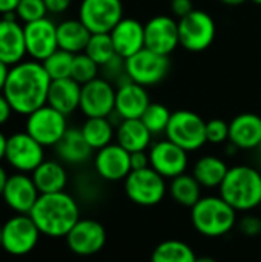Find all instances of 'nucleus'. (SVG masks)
Returning <instances> with one entry per match:
<instances>
[{"instance_id":"obj_3","label":"nucleus","mask_w":261,"mask_h":262,"mask_svg":"<svg viewBox=\"0 0 261 262\" xmlns=\"http://www.w3.org/2000/svg\"><path fill=\"white\" fill-rule=\"evenodd\" d=\"M218 192L237 212L248 213L261 206V173L246 164L229 167Z\"/></svg>"},{"instance_id":"obj_40","label":"nucleus","mask_w":261,"mask_h":262,"mask_svg":"<svg viewBox=\"0 0 261 262\" xmlns=\"http://www.w3.org/2000/svg\"><path fill=\"white\" fill-rule=\"evenodd\" d=\"M171 11L175 17L183 18L185 15L194 11L192 0H171Z\"/></svg>"},{"instance_id":"obj_33","label":"nucleus","mask_w":261,"mask_h":262,"mask_svg":"<svg viewBox=\"0 0 261 262\" xmlns=\"http://www.w3.org/2000/svg\"><path fill=\"white\" fill-rule=\"evenodd\" d=\"M85 54L89 55L100 68L106 64L109 60H112L117 55V52L111 34H92L85 49Z\"/></svg>"},{"instance_id":"obj_30","label":"nucleus","mask_w":261,"mask_h":262,"mask_svg":"<svg viewBox=\"0 0 261 262\" xmlns=\"http://www.w3.org/2000/svg\"><path fill=\"white\" fill-rule=\"evenodd\" d=\"M202 186L194 178L192 173H182L171 180L168 186V193L182 207L192 209L202 198Z\"/></svg>"},{"instance_id":"obj_1","label":"nucleus","mask_w":261,"mask_h":262,"mask_svg":"<svg viewBox=\"0 0 261 262\" xmlns=\"http://www.w3.org/2000/svg\"><path fill=\"white\" fill-rule=\"evenodd\" d=\"M51 81L40 61H20L9 68L2 94L15 114L28 117L48 103Z\"/></svg>"},{"instance_id":"obj_21","label":"nucleus","mask_w":261,"mask_h":262,"mask_svg":"<svg viewBox=\"0 0 261 262\" xmlns=\"http://www.w3.org/2000/svg\"><path fill=\"white\" fill-rule=\"evenodd\" d=\"M149 104L151 100L145 86L137 84L131 80L117 86L114 114L120 120L142 118V115L145 114Z\"/></svg>"},{"instance_id":"obj_2","label":"nucleus","mask_w":261,"mask_h":262,"mask_svg":"<svg viewBox=\"0 0 261 262\" xmlns=\"http://www.w3.org/2000/svg\"><path fill=\"white\" fill-rule=\"evenodd\" d=\"M29 216L40 233L49 238H65L80 220V206L68 192L40 195Z\"/></svg>"},{"instance_id":"obj_28","label":"nucleus","mask_w":261,"mask_h":262,"mask_svg":"<svg viewBox=\"0 0 261 262\" xmlns=\"http://www.w3.org/2000/svg\"><path fill=\"white\" fill-rule=\"evenodd\" d=\"M92 32L80 21V18L63 20L57 25V43L58 49L71 54L85 52Z\"/></svg>"},{"instance_id":"obj_34","label":"nucleus","mask_w":261,"mask_h":262,"mask_svg":"<svg viewBox=\"0 0 261 262\" xmlns=\"http://www.w3.org/2000/svg\"><path fill=\"white\" fill-rule=\"evenodd\" d=\"M72 61H74V54L66 52L63 49H57L48 58H45L42 64L51 80H60V78L71 77Z\"/></svg>"},{"instance_id":"obj_32","label":"nucleus","mask_w":261,"mask_h":262,"mask_svg":"<svg viewBox=\"0 0 261 262\" xmlns=\"http://www.w3.org/2000/svg\"><path fill=\"white\" fill-rule=\"evenodd\" d=\"M194 249L182 239H165L151 253V262H195Z\"/></svg>"},{"instance_id":"obj_27","label":"nucleus","mask_w":261,"mask_h":262,"mask_svg":"<svg viewBox=\"0 0 261 262\" xmlns=\"http://www.w3.org/2000/svg\"><path fill=\"white\" fill-rule=\"evenodd\" d=\"M31 177L40 195L63 192L68 186V172L65 166L55 160H45Z\"/></svg>"},{"instance_id":"obj_29","label":"nucleus","mask_w":261,"mask_h":262,"mask_svg":"<svg viewBox=\"0 0 261 262\" xmlns=\"http://www.w3.org/2000/svg\"><path fill=\"white\" fill-rule=\"evenodd\" d=\"M228 170L229 167L222 158L215 155H205L195 161L192 175L203 189H218Z\"/></svg>"},{"instance_id":"obj_45","label":"nucleus","mask_w":261,"mask_h":262,"mask_svg":"<svg viewBox=\"0 0 261 262\" xmlns=\"http://www.w3.org/2000/svg\"><path fill=\"white\" fill-rule=\"evenodd\" d=\"M8 72H9V66L5 64V63L0 60V92H2L3 88H5V83H6V78H8Z\"/></svg>"},{"instance_id":"obj_26","label":"nucleus","mask_w":261,"mask_h":262,"mask_svg":"<svg viewBox=\"0 0 261 262\" xmlns=\"http://www.w3.org/2000/svg\"><path fill=\"white\" fill-rule=\"evenodd\" d=\"M115 138L123 149H126L129 154H134V152L148 150V147H151L152 134L140 118H134V120H122L118 123V127L115 130Z\"/></svg>"},{"instance_id":"obj_39","label":"nucleus","mask_w":261,"mask_h":262,"mask_svg":"<svg viewBox=\"0 0 261 262\" xmlns=\"http://www.w3.org/2000/svg\"><path fill=\"white\" fill-rule=\"evenodd\" d=\"M238 230L249 238H255L261 233V218L257 215H245L237 223Z\"/></svg>"},{"instance_id":"obj_46","label":"nucleus","mask_w":261,"mask_h":262,"mask_svg":"<svg viewBox=\"0 0 261 262\" xmlns=\"http://www.w3.org/2000/svg\"><path fill=\"white\" fill-rule=\"evenodd\" d=\"M8 177H9V175L6 173L5 167H3V166H0V198H2V195H3V190H5V186H6Z\"/></svg>"},{"instance_id":"obj_18","label":"nucleus","mask_w":261,"mask_h":262,"mask_svg":"<svg viewBox=\"0 0 261 262\" xmlns=\"http://www.w3.org/2000/svg\"><path fill=\"white\" fill-rule=\"evenodd\" d=\"M94 169L97 175L109 183L125 181L132 172L131 154L118 143H111L106 147L97 150L94 157Z\"/></svg>"},{"instance_id":"obj_19","label":"nucleus","mask_w":261,"mask_h":262,"mask_svg":"<svg viewBox=\"0 0 261 262\" xmlns=\"http://www.w3.org/2000/svg\"><path fill=\"white\" fill-rule=\"evenodd\" d=\"M38 196L40 192L35 187L32 177L17 172L8 177L2 200L12 212L18 215H29Z\"/></svg>"},{"instance_id":"obj_9","label":"nucleus","mask_w":261,"mask_h":262,"mask_svg":"<svg viewBox=\"0 0 261 262\" xmlns=\"http://www.w3.org/2000/svg\"><path fill=\"white\" fill-rule=\"evenodd\" d=\"M126 74L131 81L145 88L160 83L169 72V57L143 48L125 60Z\"/></svg>"},{"instance_id":"obj_4","label":"nucleus","mask_w":261,"mask_h":262,"mask_svg":"<svg viewBox=\"0 0 261 262\" xmlns=\"http://www.w3.org/2000/svg\"><path fill=\"white\" fill-rule=\"evenodd\" d=\"M237 213L220 195H209L202 196L191 209V223L202 236L222 238L237 226Z\"/></svg>"},{"instance_id":"obj_52","label":"nucleus","mask_w":261,"mask_h":262,"mask_svg":"<svg viewBox=\"0 0 261 262\" xmlns=\"http://www.w3.org/2000/svg\"><path fill=\"white\" fill-rule=\"evenodd\" d=\"M257 149H258V152H260V155H261V143H260V146H258Z\"/></svg>"},{"instance_id":"obj_31","label":"nucleus","mask_w":261,"mask_h":262,"mask_svg":"<svg viewBox=\"0 0 261 262\" xmlns=\"http://www.w3.org/2000/svg\"><path fill=\"white\" fill-rule=\"evenodd\" d=\"M80 129L92 150H100L102 147H106L112 143V138L115 137V129L109 117L88 118Z\"/></svg>"},{"instance_id":"obj_37","label":"nucleus","mask_w":261,"mask_h":262,"mask_svg":"<svg viewBox=\"0 0 261 262\" xmlns=\"http://www.w3.org/2000/svg\"><path fill=\"white\" fill-rule=\"evenodd\" d=\"M15 15L20 21L31 23L40 18H45L48 14L46 5L43 0H20L17 8H15Z\"/></svg>"},{"instance_id":"obj_25","label":"nucleus","mask_w":261,"mask_h":262,"mask_svg":"<svg viewBox=\"0 0 261 262\" xmlns=\"http://www.w3.org/2000/svg\"><path fill=\"white\" fill-rule=\"evenodd\" d=\"M57 157L66 164H83L92 155V147L85 140L82 129L68 127L60 141L54 146Z\"/></svg>"},{"instance_id":"obj_22","label":"nucleus","mask_w":261,"mask_h":262,"mask_svg":"<svg viewBox=\"0 0 261 262\" xmlns=\"http://www.w3.org/2000/svg\"><path fill=\"white\" fill-rule=\"evenodd\" d=\"M109 34L117 55L125 60L145 48V25L135 18L123 17Z\"/></svg>"},{"instance_id":"obj_7","label":"nucleus","mask_w":261,"mask_h":262,"mask_svg":"<svg viewBox=\"0 0 261 262\" xmlns=\"http://www.w3.org/2000/svg\"><path fill=\"white\" fill-rule=\"evenodd\" d=\"M40 235L29 215L17 213L2 226V249L12 256H25L35 249Z\"/></svg>"},{"instance_id":"obj_47","label":"nucleus","mask_w":261,"mask_h":262,"mask_svg":"<svg viewBox=\"0 0 261 262\" xmlns=\"http://www.w3.org/2000/svg\"><path fill=\"white\" fill-rule=\"evenodd\" d=\"M6 143H8V137H5V134L0 130V161L5 160V152H6Z\"/></svg>"},{"instance_id":"obj_51","label":"nucleus","mask_w":261,"mask_h":262,"mask_svg":"<svg viewBox=\"0 0 261 262\" xmlns=\"http://www.w3.org/2000/svg\"><path fill=\"white\" fill-rule=\"evenodd\" d=\"M251 2H254L255 5H261V0H251Z\"/></svg>"},{"instance_id":"obj_41","label":"nucleus","mask_w":261,"mask_h":262,"mask_svg":"<svg viewBox=\"0 0 261 262\" xmlns=\"http://www.w3.org/2000/svg\"><path fill=\"white\" fill-rule=\"evenodd\" d=\"M131 167H132V170H140V169L151 167L149 166V154L146 150L131 154Z\"/></svg>"},{"instance_id":"obj_49","label":"nucleus","mask_w":261,"mask_h":262,"mask_svg":"<svg viewBox=\"0 0 261 262\" xmlns=\"http://www.w3.org/2000/svg\"><path fill=\"white\" fill-rule=\"evenodd\" d=\"M195 262H218L217 259H214V258H211V256H200V258H197V261Z\"/></svg>"},{"instance_id":"obj_36","label":"nucleus","mask_w":261,"mask_h":262,"mask_svg":"<svg viewBox=\"0 0 261 262\" xmlns=\"http://www.w3.org/2000/svg\"><path fill=\"white\" fill-rule=\"evenodd\" d=\"M100 66L85 52L75 54L74 61H72V71H71V78L75 80L78 84H86L98 77Z\"/></svg>"},{"instance_id":"obj_14","label":"nucleus","mask_w":261,"mask_h":262,"mask_svg":"<svg viewBox=\"0 0 261 262\" xmlns=\"http://www.w3.org/2000/svg\"><path fill=\"white\" fill-rule=\"evenodd\" d=\"M115 92L117 89L111 81L103 77L82 86L80 111L88 117H111L115 111Z\"/></svg>"},{"instance_id":"obj_16","label":"nucleus","mask_w":261,"mask_h":262,"mask_svg":"<svg viewBox=\"0 0 261 262\" xmlns=\"http://www.w3.org/2000/svg\"><path fill=\"white\" fill-rule=\"evenodd\" d=\"M25 45L26 55H29L35 61H43L52 52L58 49L57 43V25L48 17L25 23Z\"/></svg>"},{"instance_id":"obj_12","label":"nucleus","mask_w":261,"mask_h":262,"mask_svg":"<svg viewBox=\"0 0 261 262\" xmlns=\"http://www.w3.org/2000/svg\"><path fill=\"white\" fill-rule=\"evenodd\" d=\"M80 21L92 34H109L123 18L122 0H82Z\"/></svg>"},{"instance_id":"obj_23","label":"nucleus","mask_w":261,"mask_h":262,"mask_svg":"<svg viewBox=\"0 0 261 262\" xmlns=\"http://www.w3.org/2000/svg\"><path fill=\"white\" fill-rule=\"evenodd\" d=\"M229 143L237 149H257L261 143V117L257 114H240L229 123Z\"/></svg>"},{"instance_id":"obj_48","label":"nucleus","mask_w":261,"mask_h":262,"mask_svg":"<svg viewBox=\"0 0 261 262\" xmlns=\"http://www.w3.org/2000/svg\"><path fill=\"white\" fill-rule=\"evenodd\" d=\"M223 5H228V6H240L243 3H246L248 0H220Z\"/></svg>"},{"instance_id":"obj_15","label":"nucleus","mask_w":261,"mask_h":262,"mask_svg":"<svg viewBox=\"0 0 261 262\" xmlns=\"http://www.w3.org/2000/svg\"><path fill=\"white\" fill-rule=\"evenodd\" d=\"M148 154L149 166L165 180H172L185 173L189 164L188 152L168 138L154 143Z\"/></svg>"},{"instance_id":"obj_50","label":"nucleus","mask_w":261,"mask_h":262,"mask_svg":"<svg viewBox=\"0 0 261 262\" xmlns=\"http://www.w3.org/2000/svg\"><path fill=\"white\" fill-rule=\"evenodd\" d=\"M2 226L3 224H0V249H2Z\"/></svg>"},{"instance_id":"obj_44","label":"nucleus","mask_w":261,"mask_h":262,"mask_svg":"<svg viewBox=\"0 0 261 262\" xmlns=\"http://www.w3.org/2000/svg\"><path fill=\"white\" fill-rule=\"evenodd\" d=\"M20 0H0V14L5 15L8 12H14Z\"/></svg>"},{"instance_id":"obj_8","label":"nucleus","mask_w":261,"mask_h":262,"mask_svg":"<svg viewBox=\"0 0 261 262\" xmlns=\"http://www.w3.org/2000/svg\"><path fill=\"white\" fill-rule=\"evenodd\" d=\"M215 21L202 9H194L178 20L180 45L189 52H202L208 49L215 38Z\"/></svg>"},{"instance_id":"obj_38","label":"nucleus","mask_w":261,"mask_h":262,"mask_svg":"<svg viewBox=\"0 0 261 262\" xmlns=\"http://www.w3.org/2000/svg\"><path fill=\"white\" fill-rule=\"evenodd\" d=\"M206 140L212 144H223L229 141V123L220 118L206 121Z\"/></svg>"},{"instance_id":"obj_42","label":"nucleus","mask_w":261,"mask_h":262,"mask_svg":"<svg viewBox=\"0 0 261 262\" xmlns=\"http://www.w3.org/2000/svg\"><path fill=\"white\" fill-rule=\"evenodd\" d=\"M46 5L48 12L51 14H63L65 11H68V8L71 6L72 0H43Z\"/></svg>"},{"instance_id":"obj_20","label":"nucleus","mask_w":261,"mask_h":262,"mask_svg":"<svg viewBox=\"0 0 261 262\" xmlns=\"http://www.w3.org/2000/svg\"><path fill=\"white\" fill-rule=\"evenodd\" d=\"M26 55L25 31L15 12H8L0 18V60L9 68L23 61Z\"/></svg>"},{"instance_id":"obj_13","label":"nucleus","mask_w":261,"mask_h":262,"mask_svg":"<svg viewBox=\"0 0 261 262\" xmlns=\"http://www.w3.org/2000/svg\"><path fill=\"white\" fill-rule=\"evenodd\" d=\"M68 249L78 256H92L103 250L108 235L102 223L91 218H80L65 236Z\"/></svg>"},{"instance_id":"obj_10","label":"nucleus","mask_w":261,"mask_h":262,"mask_svg":"<svg viewBox=\"0 0 261 262\" xmlns=\"http://www.w3.org/2000/svg\"><path fill=\"white\" fill-rule=\"evenodd\" d=\"M25 130L43 147H54L68 130L66 115L45 104L26 117Z\"/></svg>"},{"instance_id":"obj_24","label":"nucleus","mask_w":261,"mask_h":262,"mask_svg":"<svg viewBox=\"0 0 261 262\" xmlns=\"http://www.w3.org/2000/svg\"><path fill=\"white\" fill-rule=\"evenodd\" d=\"M80 97H82V84H78L71 77L52 80L48 92V103L55 111L63 115H71L74 111L80 109Z\"/></svg>"},{"instance_id":"obj_17","label":"nucleus","mask_w":261,"mask_h":262,"mask_svg":"<svg viewBox=\"0 0 261 262\" xmlns=\"http://www.w3.org/2000/svg\"><path fill=\"white\" fill-rule=\"evenodd\" d=\"M178 45V21L172 17L155 15L145 25V48L169 57Z\"/></svg>"},{"instance_id":"obj_6","label":"nucleus","mask_w":261,"mask_h":262,"mask_svg":"<svg viewBox=\"0 0 261 262\" xmlns=\"http://www.w3.org/2000/svg\"><path fill=\"white\" fill-rule=\"evenodd\" d=\"M165 135L169 141L175 143L188 154L195 152L208 143L206 121L192 111H175L171 115Z\"/></svg>"},{"instance_id":"obj_11","label":"nucleus","mask_w":261,"mask_h":262,"mask_svg":"<svg viewBox=\"0 0 261 262\" xmlns=\"http://www.w3.org/2000/svg\"><path fill=\"white\" fill-rule=\"evenodd\" d=\"M5 160L14 170L32 173L45 161V147L26 130L15 132L8 137Z\"/></svg>"},{"instance_id":"obj_35","label":"nucleus","mask_w":261,"mask_h":262,"mask_svg":"<svg viewBox=\"0 0 261 262\" xmlns=\"http://www.w3.org/2000/svg\"><path fill=\"white\" fill-rule=\"evenodd\" d=\"M171 115H172V112L165 104L151 103L140 120L143 121V124L149 129V132L152 135H157V134H165L166 132Z\"/></svg>"},{"instance_id":"obj_43","label":"nucleus","mask_w":261,"mask_h":262,"mask_svg":"<svg viewBox=\"0 0 261 262\" xmlns=\"http://www.w3.org/2000/svg\"><path fill=\"white\" fill-rule=\"evenodd\" d=\"M12 107L11 104L8 103L6 97L0 92V126H3L9 118H11V114H12Z\"/></svg>"},{"instance_id":"obj_5","label":"nucleus","mask_w":261,"mask_h":262,"mask_svg":"<svg viewBox=\"0 0 261 262\" xmlns=\"http://www.w3.org/2000/svg\"><path fill=\"white\" fill-rule=\"evenodd\" d=\"M125 193L128 200L142 207H154L160 204L166 193V180L152 167L132 170L125 180Z\"/></svg>"}]
</instances>
